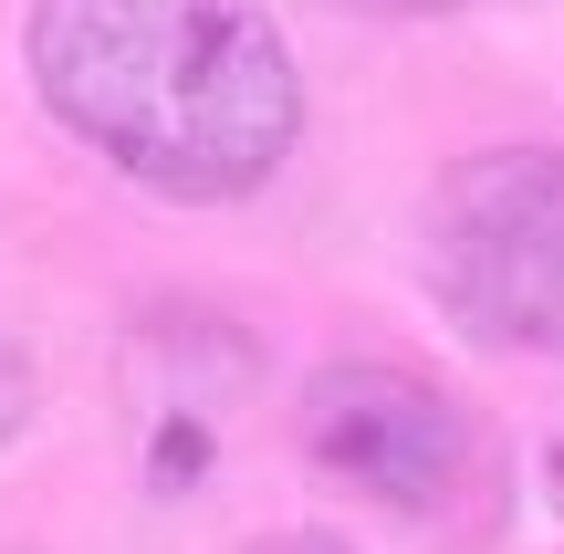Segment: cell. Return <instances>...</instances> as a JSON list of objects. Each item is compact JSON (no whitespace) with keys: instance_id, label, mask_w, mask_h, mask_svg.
Returning a JSON list of instances; mask_svg holds the SVG:
<instances>
[{"instance_id":"cell-1","label":"cell","mask_w":564,"mask_h":554,"mask_svg":"<svg viewBox=\"0 0 564 554\" xmlns=\"http://www.w3.org/2000/svg\"><path fill=\"white\" fill-rule=\"evenodd\" d=\"M32 84L158 199H251L303 137V74L251 0H32Z\"/></svg>"},{"instance_id":"cell-2","label":"cell","mask_w":564,"mask_h":554,"mask_svg":"<svg viewBox=\"0 0 564 554\" xmlns=\"http://www.w3.org/2000/svg\"><path fill=\"white\" fill-rule=\"evenodd\" d=\"M419 262L440 314L491 356H564V157L491 146L429 188Z\"/></svg>"},{"instance_id":"cell-3","label":"cell","mask_w":564,"mask_h":554,"mask_svg":"<svg viewBox=\"0 0 564 554\" xmlns=\"http://www.w3.org/2000/svg\"><path fill=\"white\" fill-rule=\"evenodd\" d=\"M303 460L345 492L429 523L470 513L481 492V430L460 419V398H440L408 367H324L303 388Z\"/></svg>"},{"instance_id":"cell-4","label":"cell","mask_w":564,"mask_h":554,"mask_svg":"<svg viewBox=\"0 0 564 554\" xmlns=\"http://www.w3.org/2000/svg\"><path fill=\"white\" fill-rule=\"evenodd\" d=\"M21 430H32V356L0 335V450H11Z\"/></svg>"},{"instance_id":"cell-5","label":"cell","mask_w":564,"mask_h":554,"mask_svg":"<svg viewBox=\"0 0 564 554\" xmlns=\"http://www.w3.org/2000/svg\"><path fill=\"white\" fill-rule=\"evenodd\" d=\"M251 554H345L335 534H272V544H251Z\"/></svg>"},{"instance_id":"cell-6","label":"cell","mask_w":564,"mask_h":554,"mask_svg":"<svg viewBox=\"0 0 564 554\" xmlns=\"http://www.w3.org/2000/svg\"><path fill=\"white\" fill-rule=\"evenodd\" d=\"M366 11H449V0H366Z\"/></svg>"},{"instance_id":"cell-7","label":"cell","mask_w":564,"mask_h":554,"mask_svg":"<svg viewBox=\"0 0 564 554\" xmlns=\"http://www.w3.org/2000/svg\"><path fill=\"white\" fill-rule=\"evenodd\" d=\"M554 502H564V439H554Z\"/></svg>"}]
</instances>
